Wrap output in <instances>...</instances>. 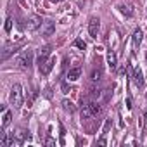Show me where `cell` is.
<instances>
[{
    "label": "cell",
    "instance_id": "obj_1",
    "mask_svg": "<svg viewBox=\"0 0 147 147\" xmlns=\"http://www.w3.org/2000/svg\"><path fill=\"white\" fill-rule=\"evenodd\" d=\"M9 100H11V104H12L16 109L21 107V104H23V87H21L19 83H14V85H12Z\"/></svg>",
    "mask_w": 147,
    "mask_h": 147
},
{
    "label": "cell",
    "instance_id": "obj_2",
    "mask_svg": "<svg viewBox=\"0 0 147 147\" xmlns=\"http://www.w3.org/2000/svg\"><path fill=\"white\" fill-rule=\"evenodd\" d=\"M18 64H19V67H23V69H30V67L33 66V52H31V50H24V52L19 55Z\"/></svg>",
    "mask_w": 147,
    "mask_h": 147
},
{
    "label": "cell",
    "instance_id": "obj_3",
    "mask_svg": "<svg viewBox=\"0 0 147 147\" xmlns=\"http://www.w3.org/2000/svg\"><path fill=\"white\" fill-rule=\"evenodd\" d=\"M43 24V21H42V18L40 16H36V14H31V16H28V19H26V30L28 31H35V30H38L40 26Z\"/></svg>",
    "mask_w": 147,
    "mask_h": 147
},
{
    "label": "cell",
    "instance_id": "obj_4",
    "mask_svg": "<svg viewBox=\"0 0 147 147\" xmlns=\"http://www.w3.org/2000/svg\"><path fill=\"white\" fill-rule=\"evenodd\" d=\"M50 52H52V47L50 45H45L43 49H40V54H38V61H36V64H38V67H42L47 61H49V55H50Z\"/></svg>",
    "mask_w": 147,
    "mask_h": 147
},
{
    "label": "cell",
    "instance_id": "obj_5",
    "mask_svg": "<svg viewBox=\"0 0 147 147\" xmlns=\"http://www.w3.org/2000/svg\"><path fill=\"white\" fill-rule=\"evenodd\" d=\"M99 30H100V21H99V18H92V19L88 21V31H90L92 38H97Z\"/></svg>",
    "mask_w": 147,
    "mask_h": 147
},
{
    "label": "cell",
    "instance_id": "obj_6",
    "mask_svg": "<svg viewBox=\"0 0 147 147\" xmlns=\"http://www.w3.org/2000/svg\"><path fill=\"white\" fill-rule=\"evenodd\" d=\"M54 33H55V24L52 21H45L42 24V35L43 36H52Z\"/></svg>",
    "mask_w": 147,
    "mask_h": 147
},
{
    "label": "cell",
    "instance_id": "obj_7",
    "mask_svg": "<svg viewBox=\"0 0 147 147\" xmlns=\"http://www.w3.org/2000/svg\"><path fill=\"white\" fill-rule=\"evenodd\" d=\"M16 52H18V45H14V43H7V45L4 47V52H2V61L9 59V57L14 55Z\"/></svg>",
    "mask_w": 147,
    "mask_h": 147
},
{
    "label": "cell",
    "instance_id": "obj_8",
    "mask_svg": "<svg viewBox=\"0 0 147 147\" xmlns=\"http://www.w3.org/2000/svg\"><path fill=\"white\" fill-rule=\"evenodd\" d=\"M131 80H133V83L138 87V88H142L144 87V75H142V71H140V67H137L135 71H133V76H131Z\"/></svg>",
    "mask_w": 147,
    "mask_h": 147
},
{
    "label": "cell",
    "instance_id": "obj_9",
    "mask_svg": "<svg viewBox=\"0 0 147 147\" xmlns=\"http://www.w3.org/2000/svg\"><path fill=\"white\" fill-rule=\"evenodd\" d=\"M54 64H55V59H54V57H52V59H49V61H47V62H45V64H43V66L40 67V73H42V75H43V76H47V75H49V73L52 71V67H54Z\"/></svg>",
    "mask_w": 147,
    "mask_h": 147
},
{
    "label": "cell",
    "instance_id": "obj_10",
    "mask_svg": "<svg viewBox=\"0 0 147 147\" xmlns=\"http://www.w3.org/2000/svg\"><path fill=\"white\" fill-rule=\"evenodd\" d=\"M80 75H82V67H73V69H69V73H67V80L69 82H75V80H78L80 78Z\"/></svg>",
    "mask_w": 147,
    "mask_h": 147
},
{
    "label": "cell",
    "instance_id": "obj_11",
    "mask_svg": "<svg viewBox=\"0 0 147 147\" xmlns=\"http://www.w3.org/2000/svg\"><path fill=\"white\" fill-rule=\"evenodd\" d=\"M90 80H92L94 83H97V82L102 80V67H94V69H92V73H90Z\"/></svg>",
    "mask_w": 147,
    "mask_h": 147
},
{
    "label": "cell",
    "instance_id": "obj_12",
    "mask_svg": "<svg viewBox=\"0 0 147 147\" xmlns=\"http://www.w3.org/2000/svg\"><path fill=\"white\" fill-rule=\"evenodd\" d=\"M107 64H109V67H111L113 71L118 67V59H116V54H114L113 50L107 52Z\"/></svg>",
    "mask_w": 147,
    "mask_h": 147
},
{
    "label": "cell",
    "instance_id": "obj_13",
    "mask_svg": "<svg viewBox=\"0 0 147 147\" xmlns=\"http://www.w3.org/2000/svg\"><path fill=\"white\" fill-rule=\"evenodd\" d=\"M90 109H92V114L94 116H99L102 113V104L99 100H90Z\"/></svg>",
    "mask_w": 147,
    "mask_h": 147
},
{
    "label": "cell",
    "instance_id": "obj_14",
    "mask_svg": "<svg viewBox=\"0 0 147 147\" xmlns=\"http://www.w3.org/2000/svg\"><path fill=\"white\" fill-rule=\"evenodd\" d=\"M88 118H94L92 109H90V102L82 106V119H88Z\"/></svg>",
    "mask_w": 147,
    "mask_h": 147
},
{
    "label": "cell",
    "instance_id": "obj_15",
    "mask_svg": "<svg viewBox=\"0 0 147 147\" xmlns=\"http://www.w3.org/2000/svg\"><path fill=\"white\" fill-rule=\"evenodd\" d=\"M119 12L125 14L126 18H131V16H133V7L128 5V4H121V5H119Z\"/></svg>",
    "mask_w": 147,
    "mask_h": 147
},
{
    "label": "cell",
    "instance_id": "obj_16",
    "mask_svg": "<svg viewBox=\"0 0 147 147\" xmlns=\"http://www.w3.org/2000/svg\"><path fill=\"white\" fill-rule=\"evenodd\" d=\"M142 36H144V35H142V30H135V31H133V45H135V47H138V45L142 43Z\"/></svg>",
    "mask_w": 147,
    "mask_h": 147
},
{
    "label": "cell",
    "instance_id": "obj_17",
    "mask_svg": "<svg viewBox=\"0 0 147 147\" xmlns=\"http://www.w3.org/2000/svg\"><path fill=\"white\" fill-rule=\"evenodd\" d=\"M75 47H78L80 50H85V49H87V43H85L82 38H76V40H75Z\"/></svg>",
    "mask_w": 147,
    "mask_h": 147
},
{
    "label": "cell",
    "instance_id": "obj_18",
    "mask_svg": "<svg viewBox=\"0 0 147 147\" xmlns=\"http://www.w3.org/2000/svg\"><path fill=\"white\" fill-rule=\"evenodd\" d=\"M62 107H64L66 111H69V113H73V111H75V106H73L69 100H62Z\"/></svg>",
    "mask_w": 147,
    "mask_h": 147
},
{
    "label": "cell",
    "instance_id": "obj_19",
    "mask_svg": "<svg viewBox=\"0 0 147 147\" xmlns=\"http://www.w3.org/2000/svg\"><path fill=\"white\" fill-rule=\"evenodd\" d=\"M11 118H12V116H11V113H9V111H5L4 119H2V126H7V125L11 123Z\"/></svg>",
    "mask_w": 147,
    "mask_h": 147
},
{
    "label": "cell",
    "instance_id": "obj_20",
    "mask_svg": "<svg viewBox=\"0 0 147 147\" xmlns=\"http://www.w3.org/2000/svg\"><path fill=\"white\" fill-rule=\"evenodd\" d=\"M4 30H5L7 33H9V31L12 30V18H7V19H5V24H4Z\"/></svg>",
    "mask_w": 147,
    "mask_h": 147
},
{
    "label": "cell",
    "instance_id": "obj_21",
    "mask_svg": "<svg viewBox=\"0 0 147 147\" xmlns=\"http://www.w3.org/2000/svg\"><path fill=\"white\" fill-rule=\"evenodd\" d=\"M109 126H111V119H107V121H106V125H104V131H102L104 135H106V133L109 131Z\"/></svg>",
    "mask_w": 147,
    "mask_h": 147
},
{
    "label": "cell",
    "instance_id": "obj_22",
    "mask_svg": "<svg viewBox=\"0 0 147 147\" xmlns=\"http://www.w3.org/2000/svg\"><path fill=\"white\" fill-rule=\"evenodd\" d=\"M54 144H55V142H54L52 138H47V140H45V145H54Z\"/></svg>",
    "mask_w": 147,
    "mask_h": 147
},
{
    "label": "cell",
    "instance_id": "obj_23",
    "mask_svg": "<svg viewBox=\"0 0 147 147\" xmlns=\"http://www.w3.org/2000/svg\"><path fill=\"white\" fill-rule=\"evenodd\" d=\"M126 107H128V109H131V99H130V97L126 99Z\"/></svg>",
    "mask_w": 147,
    "mask_h": 147
},
{
    "label": "cell",
    "instance_id": "obj_24",
    "mask_svg": "<svg viewBox=\"0 0 147 147\" xmlns=\"http://www.w3.org/2000/svg\"><path fill=\"white\" fill-rule=\"evenodd\" d=\"M50 2H54V4H57V2H62V0H50Z\"/></svg>",
    "mask_w": 147,
    "mask_h": 147
},
{
    "label": "cell",
    "instance_id": "obj_25",
    "mask_svg": "<svg viewBox=\"0 0 147 147\" xmlns=\"http://www.w3.org/2000/svg\"><path fill=\"white\" fill-rule=\"evenodd\" d=\"M145 61H147V55H145Z\"/></svg>",
    "mask_w": 147,
    "mask_h": 147
}]
</instances>
